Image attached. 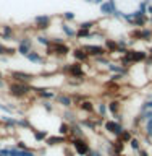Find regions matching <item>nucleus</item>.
<instances>
[{
  "instance_id": "f257e3e1",
  "label": "nucleus",
  "mask_w": 152,
  "mask_h": 156,
  "mask_svg": "<svg viewBox=\"0 0 152 156\" xmlns=\"http://www.w3.org/2000/svg\"><path fill=\"white\" fill-rule=\"evenodd\" d=\"M47 55H57V57H66L70 54V47L68 44H65L60 37H55L53 41H50V44L46 47Z\"/></svg>"
},
{
  "instance_id": "f03ea898",
  "label": "nucleus",
  "mask_w": 152,
  "mask_h": 156,
  "mask_svg": "<svg viewBox=\"0 0 152 156\" xmlns=\"http://www.w3.org/2000/svg\"><path fill=\"white\" fill-rule=\"evenodd\" d=\"M63 73H66L68 76L71 78H84V70H83V63L79 62H75V63H66L65 67L62 68Z\"/></svg>"
},
{
  "instance_id": "7ed1b4c3",
  "label": "nucleus",
  "mask_w": 152,
  "mask_h": 156,
  "mask_svg": "<svg viewBox=\"0 0 152 156\" xmlns=\"http://www.w3.org/2000/svg\"><path fill=\"white\" fill-rule=\"evenodd\" d=\"M8 91L10 94L15 96V98H24L29 94V86L24 85V83H10L8 85Z\"/></svg>"
},
{
  "instance_id": "20e7f679",
  "label": "nucleus",
  "mask_w": 152,
  "mask_h": 156,
  "mask_svg": "<svg viewBox=\"0 0 152 156\" xmlns=\"http://www.w3.org/2000/svg\"><path fill=\"white\" fill-rule=\"evenodd\" d=\"M86 51V54L89 57H104V55H109V52H107V49L104 46H96V44H89V46H84L83 47Z\"/></svg>"
},
{
  "instance_id": "39448f33",
  "label": "nucleus",
  "mask_w": 152,
  "mask_h": 156,
  "mask_svg": "<svg viewBox=\"0 0 152 156\" xmlns=\"http://www.w3.org/2000/svg\"><path fill=\"white\" fill-rule=\"evenodd\" d=\"M73 148L78 154H87V151H89V143H87L86 140H83L81 136H76V138H73Z\"/></svg>"
},
{
  "instance_id": "423d86ee",
  "label": "nucleus",
  "mask_w": 152,
  "mask_h": 156,
  "mask_svg": "<svg viewBox=\"0 0 152 156\" xmlns=\"http://www.w3.org/2000/svg\"><path fill=\"white\" fill-rule=\"evenodd\" d=\"M50 23H52V18L47 16V15H41V16H36V18H34V24H36V28L41 29V31L47 29L49 26H50Z\"/></svg>"
},
{
  "instance_id": "0eeeda50",
  "label": "nucleus",
  "mask_w": 152,
  "mask_h": 156,
  "mask_svg": "<svg viewBox=\"0 0 152 156\" xmlns=\"http://www.w3.org/2000/svg\"><path fill=\"white\" fill-rule=\"evenodd\" d=\"M31 47H32V41L29 37H23L21 41H19V46L16 51L19 54H23V55H28L29 52H31Z\"/></svg>"
},
{
  "instance_id": "6e6552de",
  "label": "nucleus",
  "mask_w": 152,
  "mask_h": 156,
  "mask_svg": "<svg viewBox=\"0 0 152 156\" xmlns=\"http://www.w3.org/2000/svg\"><path fill=\"white\" fill-rule=\"evenodd\" d=\"M73 57L76 58V62H79V63H83V62H86L87 58H89V55L86 54V51L83 47H76V49H73Z\"/></svg>"
},
{
  "instance_id": "1a4fd4ad",
  "label": "nucleus",
  "mask_w": 152,
  "mask_h": 156,
  "mask_svg": "<svg viewBox=\"0 0 152 156\" xmlns=\"http://www.w3.org/2000/svg\"><path fill=\"white\" fill-rule=\"evenodd\" d=\"M105 130L110 132V133H115L117 136L121 133V127L117 124L115 120H107V122H105Z\"/></svg>"
},
{
  "instance_id": "9d476101",
  "label": "nucleus",
  "mask_w": 152,
  "mask_h": 156,
  "mask_svg": "<svg viewBox=\"0 0 152 156\" xmlns=\"http://www.w3.org/2000/svg\"><path fill=\"white\" fill-rule=\"evenodd\" d=\"M104 47L107 49V52H109V54L118 52V49H120L118 42H117L115 39H105V46H104Z\"/></svg>"
},
{
  "instance_id": "9b49d317",
  "label": "nucleus",
  "mask_w": 152,
  "mask_h": 156,
  "mask_svg": "<svg viewBox=\"0 0 152 156\" xmlns=\"http://www.w3.org/2000/svg\"><path fill=\"white\" fill-rule=\"evenodd\" d=\"M150 39H152V29H149V28H141L139 41H146V42H149Z\"/></svg>"
},
{
  "instance_id": "f8f14e48",
  "label": "nucleus",
  "mask_w": 152,
  "mask_h": 156,
  "mask_svg": "<svg viewBox=\"0 0 152 156\" xmlns=\"http://www.w3.org/2000/svg\"><path fill=\"white\" fill-rule=\"evenodd\" d=\"M112 146H113V150H115V154H121V151L125 150V143L121 141L118 136L113 140V143H112Z\"/></svg>"
},
{
  "instance_id": "ddd939ff",
  "label": "nucleus",
  "mask_w": 152,
  "mask_h": 156,
  "mask_svg": "<svg viewBox=\"0 0 152 156\" xmlns=\"http://www.w3.org/2000/svg\"><path fill=\"white\" fill-rule=\"evenodd\" d=\"M79 109L92 114L94 112V104H92V101H83V102H79Z\"/></svg>"
},
{
  "instance_id": "4468645a",
  "label": "nucleus",
  "mask_w": 152,
  "mask_h": 156,
  "mask_svg": "<svg viewBox=\"0 0 152 156\" xmlns=\"http://www.w3.org/2000/svg\"><path fill=\"white\" fill-rule=\"evenodd\" d=\"M62 31L65 33L68 37H75V36H76V31L70 26V24H66V23H63V24H62Z\"/></svg>"
},
{
  "instance_id": "2eb2a0df",
  "label": "nucleus",
  "mask_w": 152,
  "mask_h": 156,
  "mask_svg": "<svg viewBox=\"0 0 152 156\" xmlns=\"http://www.w3.org/2000/svg\"><path fill=\"white\" fill-rule=\"evenodd\" d=\"M120 107H121V104H120V101H110V104H109V109H110V112L112 114H118L120 112Z\"/></svg>"
},
{
  "instance_id": "dca6fc26",
  "label": "nucleus",
  "mask_w": 152,
  "mask_h": 156,
  "mask_svg": "<svg viewBox=\"0 0 152 156\" xmlns=\"http://www.w3.org/2000/svg\"><path fill=\"white\" fill-rule=\"evenodd\" d=\"M58 133L63 135V136L70 135L71 133V127L68 125V124H60V127H58Z\"/></svg>"
},
{
  "instance_id": "f3484780",
  "label": "nucleus",
  "mask_w": 152,
  "mask_h": 156,
  "mask_svg": "<svg viewBox=\"0 0 152 156\" xmlns=\"http://www.w3.org/2000/svg\"><path fill=\"white\" fill-rule=\"evenodd\" d=\"M57 143H65V136H50L47 138V145H57Z\"/></svg>"
},
{
  "instance_id": "a211bd4d",
  "label": "nucleus",
  "mask_w": 152,
  "mask_h": 156,
  "mask_svg": "<svg viewBox=\"0 0 152 156\" xmlns=\"http://www.w3.org/2000/svg\"><path fill=\"white\" fill-rule=\"evenodd\" d=\"M92 36V33L91 31H87V29H79L78 28V31H76V37L78 39H84V37H91Z\"/></svg>"
},
{
  "instance_id": "6ab92c4d",
  "label": "nucleus",
  "mask_w": 152,
  "mask_h": 156,
  "mask_svg": "<svg viewBox=\"0 0 152 156\" xmlns=\"http://www.w3.org/2000/svg\"><path fill=\"white\" fill-rule=\"evenodd\" d=\"M118 138L123 141V143H128V141H131V132H128V130H121V133L118 135Z\"/></svg>"
},
{
  "instance_id": "aec40b11",
  "label": "nucleus",
  "mask_w": 152,
  "mask_h": 156,
  "mask_svg": "<svg viewBox=\"0 0 152 156\" xmlns=\"http://www.w3.org/2000/svg\"><path fill=\"white\" fill-rule=\"evenodd\" d=\"M94 24H97V21H83L79 23V29H87V31H91L92 28H94Z\"/></svg>"
},
{
  "instance_id": "412c9836",
  "label": "nucleus",
  "mask_w": 152,
  "mask_h": 156,
  "mask_svg": "<svg viewBox=\"0 0 152 156\" xmlns=\"http://www.w3.org/2000/svg\"><path fill=\"white\" fill-rule=\"evenodd\" d=\"M26 57H28V58H29V60H31V62H42V57L39 55L37 52H34V51H31V52H29Z\"/></svg>"
},
{
  "instance_id": "4be33fe9",
  "label": "nucleus",
  "mask_w": 152,
  "mask_h": 156,
  "mask_svg": "<svg viewBox=\"0 0 152 156\" xmlns=\"http://www.w3.org/2000/svg\"><path fill=\"white\" fill-rule=\"evenodd\" d=\"M63 20H66V21H71V20H75V13H71V12L63 13Z\"/></svg>"
},
{
  "instance_id": "5701e85b",
  "label": "nucleus",
  "mask_w": 152,
  "mask_h": 156,
  "mask_svg": "<svg viewBox=\"0 0 152 156\" xmlns=\"http://www.w3.org/2000/svg\"><path fill=\"white\" fill-rule=\"evenodd\" d=\"M131 146L136 148V150H139V141L138 140H131Z\"/></svg>"
},
{
  "instance_id": "b1692460",
  "label": "nucleus",
  "mask_w": 152,
  "mask_h": 156,
  "mask_svg": "<svg viewBox=\"0 0 152 156\" xmlns=\"http://www.w3.org/2000/svg\"><path fill=\"white\" fill-rule=\"evenodd\" d=\"M147 54H149V55H150V57H152V47H150V49H149V52H147Z\"/></svg>"
},
{
  "instance_id": "393cba45",
  "label": "nucleus",
  "mask_w": 152,
  "mask_h": 156,
  "mask_svg": "<svg viewBox=\"0 0 152 156\" xmlns=\"http://www.w3.org/2000/svg\"><path fill=\"white\" fill-rule=\"evenodd\" d=\"M113 156H125V154H123V153H121V154H113Z\"/></svg>"
}]
</instances>
